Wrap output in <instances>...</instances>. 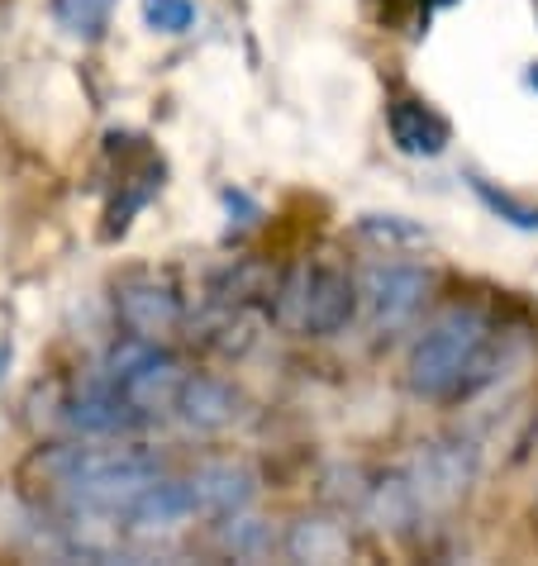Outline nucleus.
I'll return each mask as SVG.
<instances>
[{"label":"nucleus","instance_id":"nucleus-1","mask_svg":"<svg viewBox=\"0 0 538 566\" xmlns=\"http://www.w3.org/2000/svg\"><path fill=\"white\" fill-rule=\"evenodd\" d=\"M510 334L477 305H457L415 343L405 381L424 400H472L477 390L496 386L510 361Z\"/></svg>","mask_w":538,"mask_h":566},{"label":"nucleus","instance_id":"nucleus-2","mask_svg":"<svg viewBox=\"0 0 538 566\" xmlns=\"http://www.w3.org/2000/svg\"><path fill=\"white\" fill-rule=\"evenodd\" d=\"M39 467L76 514H115L163 476L153 452L138 448H58Z\"/></svg>","mask_w":538,"mask_h":566},{"label":"nucleus","instance_id":"nucleus-3","mask_svg":"<svg viewBox=\"0 0 538 566\" xmlns=\"http://www.w3.org/2000/svg\"><path fill=\"white\" fill-rule=\"evenodd\" d=\"M358 286L348 281V272H339L334 262H296L277 286V301H272V314L287 334H300V338H329L353 319L358 310Z\"/></svg>","mask_w":538,"mask_h":566},{"label":"nucleus","instance_id":"nucleus-4","mask_svg":"<svg viewBox=\"0 0 538 566\" xmlns=\"http://www.w3.org/2000/svg\"><path fill=\"white\" fill-rule=\"evenodd\" d=\"M182 367H177V357L163 353L153 338H124L110 348L105 357V386L110 390H120L124 400H130V410L138 415H163L177 405V390H182Z\"/></svg>","mask_w":538,"mask_h":566},{"label":"nucleus","instance_id":"nucleus-5","mask_svg":"<svg viewBox=\"0 0 538 566\" xmlns=\"http://www.w3.org/2000/svg\"><path fill=\"white\" fill-rule=\"evenodd\" d=\"M401 481L410 491L415 514H443L467 495V485L477 481V448L453 443V438H434L410 452V462L401 467Z\"/></svg>","mask_w":538,"mask_h":566},{"label":"nucleus","instance_id":"nucleus-6","mask_svg":"<svg viewBox=\"0 0 538 566\" xmlns=\"http://www.w3.org/2000/svg\"><path fill=\"white\" fill-rule=\"evenodd\" d=\"M358 295L376 328H401L415 319V310L424 305V295H430V276L410 262H372L368 272H362Z\"/></svg>","mask_w":538,"mask_h":566},{"label":"nucleus","instance_id":"nucleus-7","mask_svg":"<svg viewBox=\"0 0 538 566\" xmlns=\"http://www.w3.org/2000/svg\"><path fill=\"white\" fill-rule=\"evenodd\" d=\"M196 510V491L192 481H163L157 476L153 485H144L130 505H124V518H130V533L138 538H157V533H177L182 524H192Z\"/></svg>","mask_w":538,"mask_h":566},{"label":"nucleus","instance_id":"nucleus-8","mask_svg":"<svg viewBox=\"0 0 538 566\" xmlns=\"http://www.w3.org/2000/svg\"><path fill=\"white\" fill-rule=\"evenodd\" d=\"M386 129H391V144L405 157H443L453 144V124L430 101H415V96H401L386 105Z\"/></svg>","mask_w":538,"mask_h":566},{"label":"nucleus","instance_id":"nucleus-9","mask_svg":"<svg viewBox=\"0 0 538 566\" xmlns=\"http://www.w3.org/2000/svg\"><path fill=\"white\" fill-rule=\"evenodd\" d=\"M115 310H120V324L130 328V334L153 338V343L167 338L172 328L182 324V301L167 286H157V281H130V286H120Z\"/></svg>","mask_w":538,"mask_h":566},{"label":"nucleus","instance_id":"nucleus-10","mask_svg":"<svg viewBox=\"0 0 538 566\" xmlns=\"http://www.w3.org/2000/svg\"><path fill=\"white\" fill-rule=\"evenodd\" d=\"M192 491H196L200 514L229 518V514H244L248 500L258 495V476H252L244 462H210L192 476Z\"/></svg>","mask_w":538,"mask_h":566},{"label":"nucleus","instance_id":"nucleus-11","mask_svg":"<svg viewBox=\"0 0 538 566\" xmlns=\"http://www.w3.org/2000/svg\"><path fill=\"white\" fill-rule=\"evenodd\" d=\"M172 410L182 415L186 429L215 433V429H225V423H234V415H239V396H234V386H225L219 376H186Z\"/></svg>","mask_w":538,"mask_h":566},{"label":"nucleus","instance_id":"nucleus-12","mask_svg":"<svg viewBox=\"0 0 538 566\" xmlns=\"http://www.w3.org/2000/svg\"><path fill=\"white\" fill-rule=\"evenodd\" d=\"M287 553L296 562H343L353 553V543H348V533L334 518H300L287 533Z\"/></svg>","mask_w":538,"mask_h":566},{"label":"nucleus","instance_id":"nucleus-13","mask_svg":"<svg viewBox=\"0 0 538 566\" xmlns=\"http://www.w3.org/2000/svg\"><path fill=\"white\" fill-rule=\"evenodd\" d=\"M110 10H115V0H53L58 24L76 39H101V29L110 24Z\"/></svg>","mask_w":538,"mask_h":566},{"label":"nucleus","instance_id":"nucleus-14","mask_svg":"<svg viewBox=\"0 0 538 566\" xmlns=\"http://www.w3.org/2000/svg\"><path fill=\"white\" fill-rule=\"evenodd\" d=\"M472 191H477L482 206L496 214V219H505L510 229L538 233V206H529V200H519V196H510V191H496V186L482 181V177H472Z\"/></svg>","mask_w":538,"mask_h":566},{"label":"nucleus","instance_id":"nucleus-15","mask_svg":"<svg viewBox=\"0 0 538 566\" xmlns=\"http://www.w3.org/2000/svg\"><path fill=\"white\" fill-rule=\"evenodd\" d=\"M196 20V0H144V24L153 34H192Z\"/></svg>","mask_w":538,"mask_h":566},{"label":"nucleus","instance_id":"nucleus-16","mask_svg":"<svg viewBox=\"0 0 538 566\" xmlns=\"http://www.w3.org/2000/svg\"><path fill=\"white\" fill-rule=\"evenodd\" d=\"M225 547H229L234 557H262V553H267V528L258 524V518H239V514H229Z\"/></svg>","mask_w":538,"mask_h":566},{"label":"nucleus","instance_id":"nucleus-17","mask_svg":"<svg viewBox=\"0 0 538 566\" xmlns=\"http://www.w3.org/2000/svg\"><path fill=\"white\" fill-rule=\"evenodd\" d=\"M362 233H368V239H420V229H410V224H395V214H368L362 219Z\"/></svg>","mask_w":538,"mask_h":566},{"label":"nucleus","instance_id":"nucleus-18","mask_svg":"<svg viewBox=\"0 0 538 566\" xmlns=\"http://www.w3.org/2000/svg\"><path fill=\"white\" fill-rule=\"evenodd\" d=\"M525 82H529V86H534V91H538V62H534V67H529V72H525Z\"/></svg>","mask_w":538,"mask_h":566},{"label":"nucleus","instance_id":"nucleus-19","mask_svg":"<svg viewBox=\"0 0 538 566\" xmlns=\"http://www.w3.org/2000/svg\"><path fill=\"white\" fill-rule=\"evenodd\" d=\"M534 6H538V0H534Z\"/></svg>","mask_w":538,"mask_h":566}]
</instances>
